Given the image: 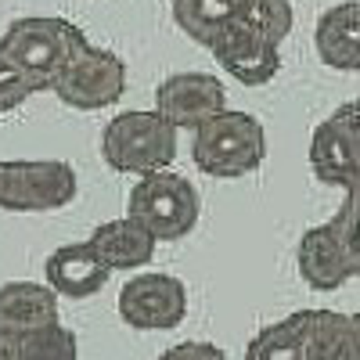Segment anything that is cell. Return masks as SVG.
<instances>
[{"mask_svg":"<svg viewBox=\"0 0 360 360\" xmlns=\"http://www.w3.org/2000/svg\"><path fill=\"white\" fill-rule=\"evenodd\" d=\"M238 4H242V0H173L169 8H173V22L184 29L195 44L213 47L220 29L238 15Z\"/></svg>","mask_w":360,"mask_h":360,"instance_id":"ac0fdd59","label":"cell"},{"mask_svg":"<svg viewBox=\"0 0 360 360\" xmlns=\"http://www.w3.org/2000/svg\"><path fill=\"white\" fill-rule=\"evenodd\" d=\"M79 191L76 169L62 159H4L0 209L8 213H54Z\"/></svg>","mask_w":360,"mask_h":360,"instance_id":"5b68a950","label":"cell"},{"mask_svg":"<svg viewBox=\"0 0 360 360\" xmlns=\"http://www.w3.org/2000/svg\"><path fill=\"white\" fill-rule=\"evenodd\" d=\"M58 295L51 285L37 281H8L0 285V332L18 328H44L58 321Z\"/></svg>","mask_w":360,"mask_h":360,"instance_id":"2e32d148","label":"cell"},{"mask_svg":"<svg viewBox=\"0 0 360 360\" xmlns=\"http://www.w3.org/2000/svg\"><path fill=\"white\" fill-rule=\"evenodd\" d=\"M51 94L79 112L108 108L127 94V65L119 54L94 47V44H83L72 54V62L62 69V76L54 79Z\"/></svg>","mask_w":360,"mask_h":360,"instance_id":"8992f818","label":"cell"},{"mask_svg":"<svg viewBox=\"0 0 360 360\" xmlns=\"http://www.w3.org/2000/svg\"><path fill=\"white\" fill-rule=\"evenodd\" d=\"M101 159L115 173H152L166 169L176 159V127L152 108V112H119L101 130Z\"/></svg>","mask_w":360,"mask_h":360,"instance_id":"3957f363","label":"cell"},{"mask_svg":"<svg viewBox=\"0 0 360 360\" xmlns=\"http://www.w3.org/2000/svg\"><path fill=\"white\" fill-rule=\"evenodd\" d=\"M217 65L242 86H263L281 72V44L270 40L245 15H234L213 40Z\"/></svg>","mask_w":360,"mask_h":360,"instance_id":"ba28073f","label":"cell"},{"mask_svg":"<svg viewBox=\"0 0 360 360\" xmlns=\"http://www.w3.org/2000/svg\"><path fill=\"white\" fill-rule=\"evenodd\" d=\"M295 266H299V278H303L314 292H335L353 278L346 249L339 242V231H335L332 220L310 227L303 238H299Z\"/></svg>","mask_w":360,"mask_h":360,"instance_id":"7c38bea8","label":"cell"},{"mask_svg":"<svg viewBox=\"0 0 360 360\" xmlns=\"http://www.w3.org/2000/svg\"><path fill=\"white\" fill-rule=\"evenodd\" d=\"M249 360H317V310H295L266 324L245 346Z\"/></svg>","mask_w":360,"mask_h":360,"instance_id":"9a60e30c","label":"cell"},{"mask_svg":"<svg viewBox=\"0 0 360 360\" xmlns=\"http://www.w3.org/2000/svg\"><path fill=\"white\" fill-rule=\"evenodd\" d=\"M127 213L137 224H144L159 242H180V238H188L195 231L202 198L188 176L169 173L166 166V169H152L137 176V184L130 188V198H127Z\"/></svg>","mask_w":360,"mask_h":360,"instance_id":"277c9868","label":"cell"},{"mask_svg":"<svg viewBox=\"0 0 360 360\" xmlns=\"http://www.w3.org/2000/svg\"><path fill=\"white\" fill-rule=\"evenodd\" d=\"M155 108L176 130H198L205 119L227 108L224 79L213 72H173L155 86Z\"/></svg>","mask_w":360,"mask_h":360,"instance_id":"30bf717a","label":"cell"},{"mask_svg":"<svg viewBox=\"0 0 360 360\" xmlns=\"http://www.w3.org/2000/svg\"><path fill=\"white\" fill-rule=\"evenodd\" d=\"M90 245L98 249V256L108 263V270H141L152 263L159 238L148 231L144 224H137L130 213L119 220H105L90 231Z\"/></svg>","mask_w":360,"mask_h":360,"instance_id":"5bb4252c","label":"cell"},{"mask_svg":"<svg viewBox=\"0 0 360 360\" xmlns=\"http://www.w3.org/2000/svg\"><path fill=\"white\" fill-rule=\"evenodd\" d=\"M191 134H195L191 137V159L205 176L238 180V176L256 173L266 159L263 123L249 112L224 108Z\"/></svg>","mask_w":360,"mask_h":360,"instance_id":"6da1fadb","label":"cell"},{"mask_svg":"<svg viewBox=\"0 0 360 360\" xmlns=\"http://www.w3.org/2000/svg\"><path fill=\"white\" fill-rule=\"evenodd\" d=\"M310 169L328 188H349L360 176V101L339 105L310 137Z\"/></svg>","mask_w":360,"mask_h":360,"instance_id":"52a82bcc","label":"cell"},{"mask_svg":"<svg viewBox=\"0 0 360 360\" xmlns=\"http://www.w3.org/2000/svg\"><path fill=\"white\" fill-rule=\"evenodd\" d=\"M115 307L137 332H173L188 317V288L173 274H137L119 288Z\"/></svg>","mask_w":360,"mask_h":360,"instance_id":"9c48e42d","label":"cell"},{"mask_svg":"<svg viewBox=\"0 0 360 360\" xmlns=\"http://www.w3.org/2000/svg\"><path fill=\"white\" fill-rule=\"evenodd\" d=\"M166 356H209V360H224V349L213 342H176L166 349Z\"/></svg>","mask_w":360,"mask_h":360,"instance_id":"7402d4cb","label":"cell"},{"mask_svg":"<svg viewBox=\"0 0 360 360\" xmlns=\"http://www.w3.org/2000/svg\"><path fill=\"white\" fill-rule=\"evenodd\" d=\"M33 94H37L33 79H29V76L11 62V58H8V51L0 47V112H15V108H22Z\"/></svg>","mask_w":360,"mask_h":360,"instance_id":"44dd1931","label":"cell"},{"mask_svg":"<svg viewBox=\"0 0 360 360\" xmlns=\"http://www.w3.org/2000/svg\"><path fill=\"white\" fill-rule=\"evenodd\" d=\"M76 353H79V342L62 321L44 324V328L0 332V356H11V360H72Z\"/></svg>","mask_w":360,"mask_h":360,"instance_id":"e0dca14e","label":"cell"},{"mask_svg":"<svg viewBox=\"0 0 360 360\" xmlns=\"http://www.w3.org/2000/svg\"><path fill=\"white\" fill-rule=\"evenodd\" d=\"M335 231H339V242L346 249V259H349V270L353 278H360V176L346 188V198L339 205V213L332 217Z\"/></svg>","mask_w":360,"mask_h":360,"instance_id":"d6986e66","label":"cell"},{"mask_svg":"<svg viewBox=\"0 0 360 360\" xmlns=\"http://www.w3.org/2000/svg\"><path fill=\"white\" fill-rule=\"evenodd\" d=\"M238 15H245L252 25H259L270 40H285L295 25V15H292V4L288 0H242L238 4Z\"/></svg>","mask_w":360,"mask_h":360,"instance_id":"ffe728a7","label":"cell"},{"mask_svg":"<svg viewBox=\"0 0 360 360\" xmlns=\"http://www.w3.org/2000/svg\"><path fill=\"white\" fill-rule=\"evenodd\" d=\"M317 58L335 72H360V0H342L317 18Z\"/></svg>","mask_w":360,"mask_h":360,"instance_id":"4fadbf2b","label":"cell"},{"mask_svg":"<svg viewBox=\"0 0 360 360\" xmlns=\"http://www.w3.org/2000/svg\"><path fill=\"white\" fill-rule=\"evenodd\" d=\"M0 184H4V159H0Z\"/></svg>","mask_w":360,"mask_h":360,"instance_id":"cb8c5ba5","label":"cell"},{"mask_svg":"<svg viewBox=\"0 0 360 360\" xmlns=\"http://www.w3.org/2000/svg\"><path fill=\"white\" fill-rule=\"evenodd\" d=\"M44 274H47V285L62 299H90L108 285L112 270L86 238V242L58 245L44 263Z\"/></svg>","mask_w":360,"mask_h":360,"instance_id":"8fae6325","label":"cell"},{"mask_svg":"<svg viewBox=\"0 0 360 360\" xmlns=\"http://www.w3.org/2000/svg\"><path fill=\"white\" fill-rule=\"evenodd\" d=\"M83 44L86 37L79 33V25H72L69 18H58V15H22L0 37V47L33 79L37 94L54 86V79L62 76V69L72 62V54Z\"/></svg>","mask_w":360,"mask_h":360,"instance_id":"7a4b0ae2","label":"cell"},{"mask_svg":"<svg viewBox=\"0 0 360 360\" xmlns=\"http://www.w3.org/2000/svg\"><path fill=\"white\" fill-rule=\"evenodd\" d=\"M349 328H353V360H360V310L349 314Z\"/></svg>","mask_w":360,"mask_h":360,"instance_id":"603a6c76","label":"cell"}]
</instances>
